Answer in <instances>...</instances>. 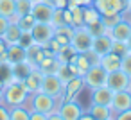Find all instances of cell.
<instances>
[{"label": "cell", "mask_w": 131, "mask_h": 120, "mask_svg": "<svg viewBox=\"0 0 131 120\" xmlns=\"http://www.w3.org/2000/svg\"><path fill=\"white\" fill-rule=\"evenodd\" d=\"M40 91H43V93H47L50 97H56L58 104H59L61 95H63V82L59 81V77L56 74H43V81H41Z\"/></svg>", "instance_id": "obj_5"}, {"label": "cell", "mask_w": 131, "mask_h": 120, "mask_svg": "<svg viewBox=\"0 0 131 120\" xmlns=\"http://www.w3.org/2000/svg\"><path fill=\"white\" fill-rule=\"evenodd\" d=\"M111 52H115V54H118V56H124V54H127V47H126V41H113Z\"/></svg>", "instance_id": "obj_40"}, {"label": "cell", "mask_w": 131, "mask_h": 120, "mask_svg": "<svg viewBox=\"0 0 131 120\" xmlns=\"http://www.w3.org/2000/svg\"><path fill=\"white\" fill-rule=\"evenodd\" d=\"M6 50H7V43H6V41L2 40V36H0V56H2V54H4Z\"/></svg>", "instance_id": "obj_49"}, {"label": "cell", "mask_w": 131, "mask_h": 120, "mask_svg": "<svg viewBox=\"0 0 131 120\" xmlns=\"http://www.w3.org/2000/svg\"><path fill=\"white\" fill-rule=\"evenodd\" d=\"M92 6L101 13V16H108L124 13V9L127 7V0H93Z\"/></svg>", "instance_id": "obj_6"}, {"label": "cell", "mask_w": 131, "mask_h": 120, "mask_svg": "<svg viewBox=\"0 0 131 120\" xmlns=\"http://www.w3.org/2000/svg\"><path fill=\"white\" fill-rule=\"evenodd\" d=\"M29 91L27 88L24 86L22 81H13L9 82L6 88H4V104L7 107H13V106H25L27 100H29Z\"/></svg>", "instance_id": "obj_1"}, {"label": "cell", "mask_w": 131, "mask_h": 120, "mask_svg": "<svg viewBox=\"0 0 131 120\" xmlns=\"http://www.w3.org/2000/svg\"><path fill=\"white\" fill-rule=\"evenodd\" d=\"M9 23H11V20H9V18H6V16L0 15V36L4 34V31L7 29V25H9Z\"/></svg>", "instance_id": "obj_44"}, {"label": "cell", "mask_w": 131, "mask_h": 120, "mask_svg": "<svg viewBox=\"0 0 131 120\" xmlns=\"http://www.w3.org/2000/svg\"><path fill=\"white\" fill-rule=\"evenodd\" d=\"M32 2H34V4H36V2H45V0H32Z\"/></svg>", "instance_id": "obj_53"}, {"label": "cell", "mask_w": 131, "mask_h": 120, "mask_svg": "<svg viewBox=\"0 0 131 120\" xmlns=\"http://www.w3.org/2000/svg\"><path fill=\"white\" fill-rule=\"evenodd\" d=\"M47 120H63V118H61V115L58 111H52V113L47 115Z\"/></svg>", "instance_id": "obj_46"}, {"label": "cell", "mask_w": 131, "mask_h": 120, "mask_svg": "<svg viewBox=\"0 0 131 120\" xmlns=\"http://www.w3.org/2000/svg\"><path fill=\"white\" fill-rule=\"evenodd\" d=\"M0 15L11 20L16 15V0H0Z\"/></svg>", "instance_id": "obj_30"}, {"label": "cell", "mask_w": 131, "mask_h": 120, "mask_svg": "<svg viewBox=\"0 0 131 120\" xmlns=\"http://www.w3.org/2000/svg\"><path fill=\"white\" fill-rule=\"evenodd\" d=\"M126 47H127V52H131V34H129V38L126 40Z\"/></svg>", "instance_id": "obj_51"}, {"label": "cell", "mask_w": 131, "mask_h": 120, "mask_svg": "<svg viewBox=\"0 0 131 120\" xmlns=\"http://www.w3.org/2000/svg\"><path fill=\"white\" fill-rule=\"evenodd\" d=\"M32 6H34L32 0H16V15H15V16L29 15V13L32 11Z\"/></svg>", "instance_id": "obj_32"}, {"label": "cell", "mask_w": 131, "mask_h": 120, "mask_svg": "<svg viewBox=\"0 0 131 120\" xmlns=\"http://www.w3.org/2000/svg\"><path fill=\"white\" fill-rule=\"evenodd\" d=\"M106 86L113 91H122V90H129L131 86V79L122 72V70H115L110 72L106 77Z\"/></svg>", "instance_id": "obj_10"}, {"label": "cell", "mask_w": 131, "mask_h": 120, "mask_svg": "<svg viewBox=\"0 0 131 120\" xmlns=\"http://www.w3.org/2000/svg\"><path fill=\"white\" fill-rule=\"evenodd\" d=\"M99 20H101V13L93 6L83 7V25H92V23H95Z\"/></svg>", "instance_id": "obj_28"}, {"label": "cell", "mask_w": 131, "mask_h": 120, "mask_svg": "<svg viewBox=\"0 0 131 120\" xmlns=\"http://www.w3.org/2000/svg\"><path fill=\"white\" fill-rule=\"evenodd\" d=\"M32 43H34V40H32V34H31V31H22V36H20V41H18V45H20V47H24V49H29Z\"/></svg>", "instance_id": "obj_39"}, {"label": "cell", "mask_w": 131, "mask_h": 120, "mask_svg": "<svg viewBox=\"0 0 131 120\" xmlns=\"http://www.w3.org/2000/svg\"><path fill=\"white\" fill-rule=\"evenodd\" d=\"M120 61H122V56H118V54H115V52H108V54H104V56L99 59V65L110 74V72L120 70Z\"/></svg>", "instance_id": "obj_17"}, {"label": "cell", "mask_w": 131, "mask_h": 120, "mask_svg": "<svg viewBox=\"0 0 131 120\" xmlns=\"http://www.w3.org/2000/svg\"><path fill=\"white\" fill-rule=\"evenodd\" d=\"M129 22H131V20H129Z\"/></svg>", "instance_id": "obj_57"}, {"label": "cell", "mask_w": 131, "mask_h": 120, "mask_svg": "<svg viewBox=\"0 0 131 120\" xmlns=\"http://www.w3.org/2000/svg\"><path fill=\"white\" fill-rule=\"evenodd\" d=\"M120 70L131 79V52L124 54L122 56V61H120Z\"/></svg>", "instance_id": "obj_37"}, {"label": "cell", "mask_w": 131, "mask_h": 120, "mask_svg": "<svg viewBox=\"0 0 131 120\" xmlns=\"http://www.w3.org/2000/svg\"><path fill=\"white\" fill-rule=\"evenodd\" d=\"M108 34L113 41H126L131 34V22L127 18H122L120 22H117L113 27L108 29Z\"/></svg>", "instance_id": "obj_12"}, {"label": "cell", "mask_w": 131, "mask_h": 120, "mask_svg": "<svg viewBox=\"0 0 131 120\" xmlns=\"http://www.w3.org/2000/svg\"><path fill=\"white\" fill-rule=\"evenodd\" d=\"M72 34H74V27H70V25L54 27V40L59 45H68L70 40H72Z\"/></svg>", "instance_id": "obj_21"}, {"label": "cell", "mask_w": 131, "mask_h": 120, "mask_svg": "<svg viewBox=\"0 0 131 120\" xmlns=\"http://www.w3.org/2000/svg\"><path fill=\"white\" fill-rule=\"evenodd\" d=\"M59 59L56 57V56H45L40 63H38V70L41 72V74H56L58 70H59Z\"/></svg>", "instance_id": "obj_19"}, {"label": "cell", "mask_w": 131, "mask_h": 120, "mask_svg": "<svg viewBox=\"0 0 131 120\" xmlns=\"http://www.w3.org/2000/svg\"><path fill=\"white\" fill-rule=\"evenodd\" d=\"M113 99V90H110L106 84L93 88L90 93V104H101V106H110Z\"/></svg>", "instance_id": "obj_15"}, {"label": "cell", "mask_w": 131, "mask_h": 120, "mask_svg": "<svg viewBox=\"0 0 131 120\" xmlns=\"http://www.w3.org/2000/svg\"><path fill=\"white\" fill-rule=\"evenodd\" d=\"M124 18V15L122 13H117V15H108V16H101V20H102V23L110 29V27H113L117 22H120Z\"/></svg>", "instance_id": "obj_36"}, {"label": "cell", "mask_w": 131, "mask_h": 120, "mask_svg": "<svg viewBox=\"0 0 131 120\" xmlns=\"http://www.w3.org/2000/svg\"><path fill=\"white\" fill-rule=\"evenodd\" d=\"M95 120H106L113 116V111L110 106H101V104H90V107L86 109Z\"/></svg>", "instance_id": "obj_23"}, {"label": "cell", "mask_w": 131, "mask_h": 120, "mask_svg": "<svg viewBox=\"0 0 131 120\" xmlns=\"http://www.w3.org/2000/svg\"><path fill=\"white\" fill-rule=\"evenodd\" d=\"M0 120H9V107L4 102H0Z\"/></svg>", "instance_id": "obj_42"}, {"label": "cell", "mask_w": 131, "mask_h": 120, "mask_svg": "<svg viewBox=\"0 0 131 120\" xmlns=\"http://www.w3.org/2000/svg\"><path fill=\"white\" fill-rule=\"evenodd\" d=\"M88 27V31L92 32V36L95 38V36H101V34H108V27L102 23V20H99V22H95V23H92V25H86Z\"/></svg>", "instance_id": "obj_34"}, {"label": "cell", "mask_w": 131, "mask_h": 120, "mask_svg": "<svg viewBox=\"0 0 131 120\" xmlns=\"http://www.w3.org/2000/svg\"><path fill=\"white\" fill-rule=\"evenodd\" d=\"M32 40L38 45H45L54 38V25L52 23H43V22H36L34 27L31 29Z\"/></svg>", "instance_id": "obj_7"}, {"label": "cell", "mask_w": 131, "mask_h": 120, "mask_svg": "<svg viewBox=\"0 0 131 120\" xmlns=\"http://www.w3.org/2000/svg\"><path fill=\"white\" fill-rule=\"evenodd\" d=\"M77 50L68 43V45H61V49L58 50V54H56V57L59 59V63H68V65H74L75 63V59H77Z\"/></svg>", "instance_id": "obj_20"}, {"label": "cell", "mask_w": 131, "mask_h": 120, "mask_svg": "<svg viewBox=\"0 0 131 120\" xmlns=\"http://www.w3.org/2000/svg\"><path fill=\"white\" fill-rule=\"evenodd\" d=\"M15 23H18L22 31H31V29L34 27V23H36V20H34V16H32V15L29 13V15H24V16H18V20H16Z\"/></svg>", "instance_id": "obj_33"}, {"label": "cell", "mask_w": 131, "mask_h": 120, "mask_svg": "<svg viewBox=\"0 0 131 120\" xmlns=\"http://www.w3.org/2000/svg\"><path fill=\"white\" fill-rule=\"evenodd\" d=\"M113 115L117 113H122L126 109L131 107V91L129 90H122V91H113V99H111V104H110Z\"/></svg>", "instance_id": "obj_11"}, {"label": "cell", "mask_w": 131, "mask_h": 120, "mask_svg": "<svg viewBox=\"0 0 131 120\" xmlns=\"http://www.w3.org/2000/svg\"><path fill=\"white\" fill-rule=\"evenodd\" d=\"M127 2H131V0H127Z\"/></svg>", "instance_id": "obj_56"}, {"label": "cell", "mask_w": 131, "mask_h": 120, "mask_svg": "<svg viewBox=\"0 0 131 120\" xmlns=\"http://www.w3.org/2000/svg\"><path fill=\"white\" fill-rule=\"evenodd\" d=\"M6 54H7V61H9L11 65L27 59V50H25L24 47H20V45H9L7 50H6Z\"/></svg>", "instance_id": "obj_22"}, {"label": "cell", "mask_w": 131, "mask_h": 120, "mask_svg": "<svg viewBox=\"0 0 131 120\" xmlns=\"http://www.w3.org/2000/svg\"><path fill=\"white\" fill-rule=\"evenodd\" d=\"M111 47H113V40L110 38V34H101V36H95L93 41H92V52L99 57H102L104 54L111 52Z\"/></svg>", "instance_id": "obj_14"}, {"label": "cell", "mask_w": 131, "mask_h": 120, "mask_svg": "<svg viewBox=\"0 0 131 120\" xmlns=\"http://www.w3.org/2000/svg\"><path fill=\"white\" fill-rule=\"evenodd\" d=\"M106 77H108V72L101 66V65H92L84 75H83V81H84V86L93 90V88H99V86H104L106 84Z\"/></svg>", "instance_id": "obj_4"}, {"label": "cell", "mask_w": 131, "mask_h": 120, "mask_svg": "<svg viewBox=\"0 0 131 120\" xmlns=\"http://www.w3.org/2000/svg\"><path fill=\"white\" fill-rule=\"evenodd\" d=\"M124 18H127V20H131V2H127V7L124 9Z\"/></svg>", "instance_id": "obj_48"}, {"label": "cell", "mask_w": 131, "mask_h": 120, "mask_svg": "<svg viewBox=\"0 0 131 120\" xmlns=\"http://www.w3.org/2000/svg\"><path fill=\"white\" fill-rule=\"evenodd\" d=\"M56 75L59 77V81L63 82V86L70 81V79H74L75 75H79L77 74V68L74 66V65H68V63H61L59 65V70L56 72Z\"/></svg>", "instance_id": "obj_25"}, {"label": "cell", "mask_w": 131, "mask_h": 120, "mask_svg": "<svg viewBox=\"0 0 131 120\" xmlns=\"http://www.w3.org/2000/svg\"><path fill=\"white\" fill-rule=\"evenodd\" d=\"M79 120H95V118H93V116H92V115H90L88 111H84V113H83V115L79 116Z\"/></svg>", "instance_id": "obj_50"}, {"label": "cell", "mask_w": 131, "mask_h": 120, "mask_svg": "<svg viewBox=\"0 0 131 120\" xmlns=\"http://www.w3.org/2000/svg\"><path fill=\"white\" fill-rule=\"evenodd\" d=\"M27 50V61L32 65V66H38V63L45 57V50H43V45H38V43H32Z\"/></svg>", "instance_id": "obj_24"}, {"label": "cell", "mask_w": 131, "mask_h": 120, "mask_svg": "<svg viewBox=\"0 0 131 120\" xmlns=\"http://www.w3.org/2000/svg\"><path fill=\"white\" fill-rule=\"evenodd\" d=\"M4 100V86H0V102Z\"/></svg>", "instance_id": "obj_52"}, {"label": "cell", "mask_w": 131, "mask_h": 120, "mask_svg": "<svg viewBox=\"0 0 131 120\" xmlns=\"http://www.w3.org/2000/svg\"><path fill=\"white\" fill-rule=\"evenodd\" d=\"M86 86H84V81H83V77L81 75H75L74 79H70L65 86H63V95H61V100L59 102H63V100H75L79 95H81V91L84 90ZM59 106V104H58Z\"/></svg>", "instance_id": "obj_9"}, {"label": "cell", "mask_w": 131, "mask_h": 120, "mask_svg": "<svg viewBox=\"0 0 131 120\" xmlns=\"http://www.w3.org/2000/svg\"><path fill=\"white\" fill-rule=\"evenodd\" d=\"M34 66L25 59V61H20V63H15L13 65V77H15V81H24L29 74H31V70H32Z\"/></svg>", "instance_id": "obj_26"}, {"label": "cell", "mask_w": 131, "mask_h": 120, "mask_svg": "<svg viewBox=\"0 0 131 120\" xmlns=\"http://www.w3.org/2000/svg\"><path fill=\"white\" fill-rule=\"evenodd\" d=\"M29 116H31V109H27L25 106L9 107V120H29Z\"/></svg>", "instance_id": "obj_29"}, {"label": "cell", "mask_w": 131, "mask_h": 120, "mask_svg": "<svg viewBox=\"0 0 131 120\" xmlns=\"http://www.w3.org/2000/svg\"><path fill=\"white\" fill-rule=\"evenodd\" d=\"M0 81L4 82V86H7L9 82L15 81V77H13V65L9 61H0Z\"/></svg>", "instance_id": "obj_27"}, {"label": "cell", "mask_w": 131, "mask_h": 120, "mask_svg": "<svg viewBox=\"0 0 131 120\" xmlns=\"http://www.w3.org/2000/svg\"><path fill=\"white\" fill-rule=\"evenodd\" d=\"M41 81H43V74L34 66L32 70H31V74L22 81L24 82V86L27 88V91H29V95H32V93H36V91H40V88H41Z\"/></svg>", "instance_id": "obj_16"}, {"label": "cell", "mask_w": 131, "mask_h": 120, "mask_svg": "<svg viewBox=\"0 0 131 120\" xmlns=\"http://www.w3.org/2000/svg\"><path fill=\"white\" fill-rule=\"evenodd\" d=\"M70 13H72V22H74V27L83 25V7H81V6H75V7H72V9H70Z\"/></svg>", "instance_id": "obj_35"}, {"label": "cell", "mask_w": 131, "mask_h": 120, "mask_svg": "<svg viewBox=\"0 0 131 120\" xmlns=\"http://www.w3.org/2000/svg\"><path fill=\"white\" fill-rule=\"evenodd\" d=\"M129 91H131V86H129Z\"/></svg>", "instance_id": "obj_55"}, {"label": "cell", "mask_w": 131, "mask_h": 120, "mask_svg": "<svg viewBox=\"0 0 131 120\" xmlns=\"http://www.w3.org/2000/svg\"><path fill=\"white\" fill-rule=\"evenodd\" d=\"M74 66L77 68V74L83 77V75H84V72L92 66V63H90V59H88V56H86V54H77V59H75Z\"/></svg>", "instance_id": "obj_31"}, {"label": "cell", "mask_w": 131, "mask_h": 120, "mask_svg": "<svg viewBox=\"0 0 131 120\" xmlns=\"http://www.w3.org/2000/svg\"><path fill=\"white\" fill-rule=\"evenodd\" d=\"M113 120H131V107L126 109V111H122V113L113 115Z\"/></svg>", "instance_id": "obj_41"}, {"label": "cell", "mask_w": 131, "mask_h": 120, "mask_svg": "<svg viewBox=\"0 0 131 120\" xmlns=\"http://www.w3.org/2000/svg\"><path fill=\"white\" fill-rule=\"evenodd\" d=\"M54 6H50L49 2H36L32 6V11L31 15L34 16L36 22H43V23H50L52 20V15H54Z\"/></svg>", "instance_id": "obj_13"}, {"label": "cell", "mask_w": 131, "mask_h": 120, "mask_svg": "<svg viewBox=\"0 0 131 120\" xmlns=\"http://www.w3.org/2000/svg\"><path fill=\"white\" fill-rule=\"evenodd\" d=\"M58 113L63 120H79V116L84 113L83 106L77 100H63L58 106Z\"/></svg>", "instance_id": "obj_8"}, {"label": "cell", "mask_w": 131, "mask_h": 120, "mask_svg": "<svg viewBox=\"0 0 131 120\" xmlns=\"http://www.w3.org/2000/svg\"><path fill=\"white\" fill-rule=\"evenodd\" d=\"M75 4L81 6V7H88V6L93 4V0H75Z\"/></svg>", "instance_id": "obj_47"}, {"label": "cell", "mask_w": 131, "mask_h": 120, "mask_svg": "<svg viewBox=\"0 0 131 120\" xmlns=\"http://www.w3.org/2000/svg\"><path fill=\"white\" fill-rule=\"evenodd\" d=\"M63 11H65V9H61V7H56V9H54V15H52V20H50V23H52L54 27H59V25H65V18H63Z\"/></svg>", "instance_id": "obj_38"}, {"label": "cell", "mask_w": 131, "mask_h": 120, "mask_svg": "<svg viewBox=\"0 0 131 120\" xmlns=\"http://www.w3.org/2000/svg\"><path fill=\"white\" fill-rule=\"evenodd\" d=\"M106 120H113V116H111V118H106Z\"/></svg>", "instance_id": "obj_54"}, {"label": "cell", "mask_w": 131, "mask_h": 120, "mask_svg": "<svg viewBox=\"0 0 131 120\" xmlns=\"http://www.w3.org/2000/svg\"><path fill=\"white\" fill-rule=\"evenodd\" d=\"M29 99H31V109H34V111H40L45 115L58 111V99L56 97H50L43 91H36Z\"/></svg>", "instance_id": "obj_3"}, {"label": "cell", "mask_w": 131, "mask_h": 120, "mask_svg": "<svg viewBox=\"0 0 131 120\" xmlns=\"http://www.w3.org/2000/svg\"><path fill=\"white\" fill-rule=\"evenodd\" d=\"M29 120H47V115H45V113H40V111L31 109V116H29Z\"/></svg>", "instance_id": "obj_43"}, {"label": "cell", "mask_w": 131, "mask_h": 120, "mask_svg": "<svg viewBox=\"0 0 131 120\" xmlns=\"http://www.w3.org/2000/svg\"><path fill=\"white\" fill-rule=\"evenodd\" d=\"M45 2H49V4L54 6V7H61V9L67 7V0H45Z\"/></svg>", "instance_id": "obj_45"}, {"label": "cell", "mask_w": 131, "mask_h": 120, "mask_svg": "<svg viewBox=\"0 0 131 120\" xmlns=\"http://www.w3.org/2000/svg\"><path fill=\"white\" fill-rule=\"evenodd\" d=\"M92 41H93V36H92V32L88 31L86 25L74 27V34H72L70 45H72L79 54H86V52H90V49H92Z\"/></svg>", "instance_id": "obj_2"}, {"label": "cell", "mask_w": 131, "mask_h": 120, "mask_svg": "<svg viewBox=\"0 0 131 120\" xmlns=\"http://www.w3.org/2000/svg\"><path fill=\"white\" fill-rule=\"evenodd\" d=\"M20 36H22V29H20V25L15 23V22H11V23L7 25V29L4 31L2 40H4V41L7 43V47H9V45H18Z\"/></svg>", "instance_id": "obj_18"}]
</instances>
